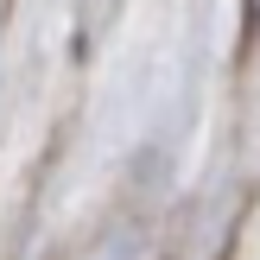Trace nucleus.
<instances>
[{
	"label": "nucleus",
	"mask_w": 260,
	"mask_h": 260,
	"mask_svg": "<svg viewBox=\"0 0 260 260\" xmlns=\"http://www.w3.org/2000/svg\"><path fill=\"white\" fill-rule=\"evenodd\" d=\"M248 25H254V32H260V0H248Z\"/></svg>",
	"instance_id": "f257e3e1"
}]
</instances>
